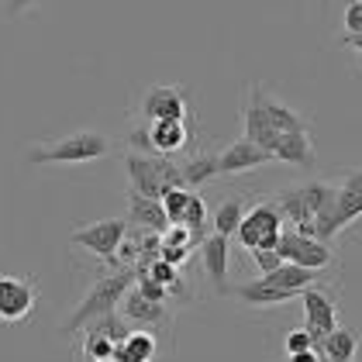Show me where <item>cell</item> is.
Returning <instances> with one entry per match:
<instances>
[{
	"mask_svg": "<svg viewBox=\"0 0 362 362\" xmlns=\"http://www.w3.org/2000/svg\"><path fill=\"white\" fill-rule=\"evenodd\" d=\"M135 286V269L132 266H107L100 276L93 279V286L86 290V297L76 304V310L59 325V332L62 334H73V332H83L90 321H97L100 314H107V310H117L121 300H124V293Z\"/></svg>",
	"mask_w": 362,
	"mask_h": 362,
	"instance_id": "1",
	"label": "cell"
},
{
	"mask_svg": "<svg viewBox=\"0 0 362 362\" xmlns=\"http://www.w3.org/2000/svg\"><path fill=\"white\" fill-rule=\"evenodd\" d=\"M111 152V141L100 132H73L66 139H56L52 145H35L25 152L28 166H83L97 163Z\"/></svg>",
	"mask_w": 362,
	"mask_h": 362,
	"instance_id": "2",
	"label": "cell"
},
{
	"mask_svg": "<svg viewBox=\"0 0 362 362\" xmlns=\"http://www.w3.org/2000/svg\"><path fill=\"white\" fill-rule=\"evenodd\" d=\"M124 173H128L132 190H139V194H145V197H156V200H163V194L173 190V187H187L183 166L173 163V156L128 152V156H124ZM187 190H190V187H187Z\"/></svg>",
	"mask_w": 362,
	"mask_h": 362,
	"instance_id": "3",
	"label": "cell"
},
{
	"mask_svg": "<svg viewBox=\"0 0 362 362\" xmlns=\"http://www.w3.org/2000/svg\"><path fill=\"white\" fill-rule=\"evenodd\" d=\"M283 228H286V221L276 211V204L269 200V204H255L252 211H245L235 235H238L242 249H276Z\"/></svg>",
	"mask_w": 362,
	"mask_h": 362,
	"instance_id": "4",
	"label": "cell"
},
{
	"mask_svg": "<svg viewBox=\"0 0 362 362\" xmlns=\"http://www.w3.org/2000/svg\"><path fill=\"white\" fill-rule=\"evenodd\" d=\"M124 235H128V221L107 218V221H93V224H86V228H80V231H73L69 235V245L90 252V255H100L107 266H117L114 255L121 249Z\"/></svg>",
	"mask_w": 362,
	"mask_h": 362,
	"instance_id": "5",
	"label": "cell"
},
{
	"mask_svg": "<svg viewBox=\"0 0 362 362\" xmlns=\"http://www.w3.org/2000/svg\"><path fill=\"white\" fill-rule=\"evenodd\" d=\"M276 252L283 255V262H293V266H304V269H317V273L334 262V252L328 249V242L300 235L297 228H283L279 231Z\"/></svg>",
	"mask_w": 362,
	"mask_h": 362,
	"instance_id": "6",
	"label": "cell"
},
{
	"mask_svg": "<svg viewBox=\"0 0 362 362\" xmlns=\"http://www.w3.org/2000/svg\"><path fill=\"white\" fill-rule=\"evenodd\" d=\"M139 114L152 121H187L190 117V93L183 86H152L141 93Z\"/></svg>",
	"mask_w": 362,
	"mask_h": 362,
	"instance_id": "7",
	"label": "cell"
},
{
	"mask_svg": "<svg viewBox=\"0 0 362 362\" xmlns=\"http://www.w3.org/2000/svg\"><path fill=\"white\" fill-rule=\"evenodd\" d=\"M38 304V286L31 276H11L0 273V321L4 325H18L25 321Z\"/></svg>",
	"mask_w": 362,
	"mask_h": 362,
	"instance_id": "8",
	"label": "cell"
},
{
	"mask_svg": "<svg viewBox=\"0 0 362 362\" xmlns=\"http://www.w3.org/2000/svg\"><path fill=\"white\" fill-rule=\"evenodd\" d=\"M300 304H304V314H307L304 328L310 332L314 345H321V338L338 328V304H334V293L328 286L314 283V286H307L304 293H300Z\"/></svg>",
	"mask_w": 362,
	"mask_h": 362,
	"instance_id": "9",
	"label": "cell"
},
{
	"mask_svg": "<svg viewBox=\"0 0 362 362\" xmlns=\"http://www.w3.org/2000/svg\"><path fill=\"white\" fill-rule=\"evenodd\" d=\"M200 259H204V273L211 279L214 293H231L228 286V262H231V238H224L218 231H211L204 242H200Z\"/></svg>",
	"mask_w": 362,
	"mask_h": 362,
	"instance_id": "10",
	"label": "cell"
},
{
	"mask_svg": "<svg viewBox=\"0 0 362 362\" xmlns=\"http://www.w3.org/2000/svg\"><path fill=\"white\" fill-rule=\"evenodd\" d=\"M132 325H139V328H145V332H156V328H169V307L159 304V300H148L145 293H141L139 286H132L128 293H124V300H121V307H117Z\"/></svg>",
	"mask_w": 362,
	"mask_h": 362,
	"instance_id": "11",
	"label": "cell"
},
{
	"mask_svg": "<svg viewBox=\"0 0 362 362\" xmlns=\"http://www.w3.org/2000/svg\"><path fill=\"white\" fill-rule=\"evenodd\" d=\"M273 156L259 145H252L249 139L231 141L224 152H218V176H238V173H249V169L269 166Z\"/></svg>",
	"mask_w": 362,
	"mask_h": 362,
	"instance_id": "12",
	"label": "cell"
},
{
	"mask_svg": "<svg viewBox=\"0 0 362 362\" xmlns=\"http://www.w3.org/2000/svg\"><path fill=\"white\" fill-rule=\"evenodd\" d=\"M245 139L252 145H259V148H266L269 156H273V148L279 141V135L273 132V124L266 117V107H262V86L259 83L249 86V100H245Z\"/></svg>",
	"mask_w": 362,
	"mask_h": 362,
	"instance_id": "13",
	"label": "cell"
},
{
	"mask_svg": "<svg viewBox=\"0 0 362 362\" xmlns=\"http://www.w3.org/2000/svg\"><path fill=\"white\" fill-rule=\"evenodd\" d=\"M148 135H152L156 156H176V152L190 148L194 124H190V121H152V124H148Z\"/></svg>",
	"mask_w": 362,
	"mask_h": 362,
	"instance_id": "14",
	"label": "cell"
},
{
	"mask_svg": "<svg viewBox=\"0 0 362 362\" xmlns=\"http://www.w3.org/2000/svg\"><path fill=\"white\" fill-rule=\"evenodd\" d=\"M273 163H286V166H300V169L317 166V148H314V141H310V132L279 135L276 148H273Z\"/></svg>",
	"mask_w": 362,
	"mask_h": 362,
	"instance_id": "15",
	"label": "cell"
},
{
	"mask_svg": "<svg viewBox=\"0 0 362 362\" xmlns=\"http://www.w3.org/2000/svg\"><path fill=\"white\" fill-rule=\"evenodd\" d=\"M321 356L328 362H359L362 359V332L359 328H334L321 338Z\"/></svg>",
	"mask_w": 362,
	"mask_h": 362,
	"instance_id": "16",
	"label": "cell"
},
{
	"mask_svg": "<svg viewBox=\"0 0 362 362\" xmlns=\"http://www.w3.org/2000/svg\"><path fill=\"white\" fill-rule=\"evenodd\" d=\"M128 224L148 228V231H166L169 218H166V211H163V200L145 197L139 190H128Z\"/></svg>",
	"mask_w": 362,
	"mask_h": 362,
	"instance_id": "17",
	"label": "cell"
},
{
	"mask_svg": "<svg viewBox=\"0 0 362 362\" xmlns=\"http://www.w3.org/2000/svg\"><path fill=\"white\" fill-rule=\"evenodd\" d=\"M231 297L245 307H283V304H290L297 293L276 290V286H269L266 279L259 276V279H252V283H242L238 290H231Z\"/></svg>",
	"mask_w": 362,
	"mask_h": 362,
	"instance_id": "18",
	"label": "cell"
},
{
	"mask_svg": "<svg viewBox=\"0 0 362 362\" xmlns=\"http://www.w3.org/2000/svg\"><path fill=\"white\" fill-rule=\"evenodd\" d=\"M159 356V341L152 332H132L121 345H114V359L111 362H156Z\"/></svg>",
	"mask_w": 362,
	"mask_h": 362,
	"instance_id": "19",
	"label": "cell"
},
{
	"mask_svg": "<svg viewBox=\"0 0 362 362\" xmlns=\"http://www.w3.org/2000/svg\"><path fill=\"white\" fill-rule=\"evenodd\" d=\"M262 279H266L269 286H276V290H286V293H297V297H300L307 286L317 283V269H304V266L283 262V266L273 269V273H262Z\"/></svg>",
	"mask_w": 362,
	"mask_h": 362,
	"instance_id": "20",
	"label": "cell"
},
{
	"mask_svg": "<svg viewBox=\"0 0 362 362\" xmlns=\"http://www.w3.org/2000/svg\"><path fill=\"white\" fill-rule=\"evenodd\" d=\"M262 107H266V117H269V124H273V132H276V135H290V132H310V124H307L300 114L293 111L290 104H283L279 97L266 93V90H262Z\"/></svg>",
	"mask_w": 362,
	"mask_h": 362,
	"instance_id": "21",
	"label": "cell"
},
{
	"mask_svg": "<svg viewBox=\"0 0 362 362\" xmlns=\"http://www.w3.org/2000/svg\"><path fill=\"white\" fill-rule=\"evenodd\" d=\"M276 211L283 214V221H290L293 228L300 224H314V214L307 207V197H304V187H283L276 197H273Z\"/></svg>",
	"mask_w": 362,
	"mask_h": 362,
	"instance_id": "22",
	"label": "cell"
},
{
	"mask_svg": "<svg viewBox=\"0 0 362 362\" xmlns=\"http://www.w3.org/2000/svg\"><path fill=\"white\" fill-rule=\"evenodd\" d=\"M183 166V180H187V187L194 190V187H204L207 180H214L218 176V156L214 152H197L190 156L187 163H180Z\"/></svg>",
	"mask_w": 362,
	"mask_h": 362,
	"instance_id": "23",
	"label": "cell"
},
{
	"mask_svg": "<svg viewBox=\"0 0 362 362\" xmlns=\"http://www.w3.org/2000/svg\"><path fill=\"white\" fill-rule=\"evenodd\" d=\"M242 218H245V204L242 200H224V204H218V211H214V231L224 235V238H231L238 231Z\"/></svg>",
	"mask_w": 362,
	"mask_h": 362,
	"instance_id": "24",
	"label": "cell"
},
{
	"mask_svg": "<svg viewBox=\"0 0 362 362\" xmlns=\"http://www.w3.org/2000/svg\"><path fill=\"white\" fill-rule=\"evenodd\" d=\"M86 328H97L100 334H107L114 345H121V341H124V338L132 334V321H128V317H124L121 310H107V314H100L97 321H90Z\"/></svg>",
	"mask_w": 362,
	"mask_h": 362,
	"instance_id": "25",
	"label": "cell"
},
{
	"mask_svg": "<svg viewBox=\"0 0 362 362\" xmlns=\"http://www.w3.org/2000/svg\"><path fill=\"white\" fill-rule=\"evenodd\" d=\"M183 224L190 228V235H194V242H204L211 231H207V204H204V197L194 194L190 190V200H187V214H183Z\"/></svg>",
	"mask_w": 362,
	"mask_h": 362,
	"instance_id": "26",
	"label": "cell"
},
{
	"mask_svg": "<svg viewBox=\"0 0 362 362\" xmlns=\"http://www.w3.org/2000/svg\"><path fill=\"white\" fill-rule=\"evenodd\" d=\"M83 359L90 362H111L114 359V341L97 328H86L83 334Z\"/></svg>",
	"mask_w": 362,
	"mask_h": 362,
	"instance_id": "27",
	"label": "cell"
},
{
	"mask_svg": "<svg viewBox=\"0 0 362 362\" xmlns=\"http://www.w3.org/2000/svg\"><path fill=\"white\" fill-rule=\"evenodd\" d=\"M187 200H190V190H187V187H173V190H166V194H163V211H166L169 224H183Z\"/></svg>",
	"mask_w": 362,
	"mask_h": 362,
	"instance_id": "28",
	"label": "cell"
},
{
	"mask_svg": "<svg viewBox=\"0 0 362 362\" xmlns=\"http://www.w3.org/2000/svg\"><path fill=\"white\" fill-rule=\"evenodd\" d=\"M283 349H286V356H293V352L317 349V345H314V338H310L307 328H293V332H286V338H283Z\"/></svg>",
	"mask_w": 362,
	"mask_h": 362,
	"instance_id": "29",
	"label": "cell"
},
{
	"mask_svg": "<svg viewBox=\"0 0 362 362\" xmlns=\"http://www.w3.org/2000/svg\"><path fill=\"white\" fill-rule=\"evenodd\" d=\"M128 148H132V152H141V156H156L148 128H141V124H135V128L128 132Z\"/></svg>",
	"mask_w": 362,
	"mask_h": 362,
	"instance_id": "30",
	"label": "cell"
},
{
	"mask_svg": "<svg viewBox=\"0 0 362 362\" xmlns=\"http://www.w3.org/2000/svg\"><path fill=\"white\" fill-rule=\"evenodd\" d=\"M249 255L255 259V266H259V273H273L283 266V255L276 249H249Z\"/></svg>",
	"mask_w": 362,
	"mask_h": 362,
	"instance_id": "31",
	"label": "cell"
},
{
	"mask_svg": "<svg viewBox=\"0 0 362 362\" xmlns=\"http://www.w3.org/2000/svg\"><path fill=\"white\" fill-rule=\"evenodd\" d=\"M163 245H190L194 249V235H190L187 224H169L163 231Z\"/></svg>",
	"mask_w": 362,
	"mask_h": 362,
	"instance_id": "32",
	"label": "cell"
},
{
	"mask_svg": "<svg viewBox=\"0 0 362 362\" xmlns=\"http://www.w3.org/2000/svg\"><path fill=\"white\" fill-rule=\"evenodd\" d=\"M190 245H163L159 249V259H166L173 266H187V259H190Z\"/></svg>",
	"mask_w": 362,
	"mask_h": 362,
	"instance_id": "33",
	"label": "cell"
},
{
	"mask_svg": "<svg viewBox=\"0 0 362 362\" xmlns=\"http://www.w3.org/2000/svg\"><path fill=\"white\" fill-rule=\"evenodd\" d=\"M345 28L362 31V0H345Z\"/></svg>",
	"mask_w": 362,
	"mask_h": 362,
	"instance_id": "34",
	"label": "cell"
},
{
	"mask_svg": "<svg viewBox=\"0 0 362 362\" xmlns=\"http://www.w3.org/2000/svg\"><path fill=\"white\" fill-rule=\"evenodd\" d=\"M42 0H4V14L7 18H18V14H25L31 7H38Z\"/></svg>",
	"mask_w": 362,
	"mask_h": 362,
	"instance_id": "35",
	"label": "cell"
},
{
	"mask_svg": "<svg viewBox=\"0 0 362 362\" xmlns=\"http://www.w3.org/2000/svg\"><path fill=\"white\" fill-rule=\"evenodd\" d=\"M338 45H341V49H352V52L362 59V31H345V35L338 38Z\"/></svg>",
	"mask_w": 362,
	"mask_h": 362,
	"instance_id": "36",
	"label": "cell"
},
{
	"mask_svg": "<svg viewBox=\"0 0 362 362\" xmlns=\"http://www.w3.org/2000/svg\"><path fill=\"white\" fill-rule=\"evenodd\" d=\"M290 362H321V349H304V352H293Z\"/></svg>",
	"mask_w": 362,
	"mask_h": 362,
	"instance_id": "37",
	"label": "cell"
}]
</instances>
